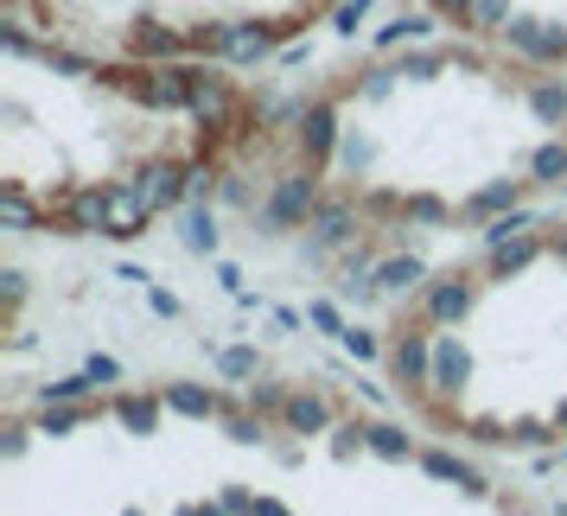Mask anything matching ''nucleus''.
<instances>
[{
	"mask_svg": "<svg viewBox=\"0 0 567 516\" xmlns=\"http://www.w3.org/2000/svg\"><path fill=\"white\" fill-rule=\"evenodd\" d=\"M312 210H319V185H312V166H307V173L275 179V198L256 210V224H261V236H281L293 224H312Z\"/></svg>",
	"mask_w": 567,
	"mask_h": 516,
	"instance_id": "f257e3e1",
	"label": "nucleus"
},
{
	"mask_svg": "<svg viewBox=\"0 0 567 516\" xmlns=\"http://www.w3.org/2000/svg\"><path fill=\"white\" fill-rule=\"evenodd\" d=\"M332 134H338V103L332 96H319V103L300 109V154H307V166L332 147Z\"/></svg>",
	"mask_w": 567,
	"mask_h": 516,
	"instance_id": "f03ea898",
	"label": "nucleus"
},
{
	"mask_svg": "<svg viewBox=\"0 0 567 516\" xmlns=\"http://www.w3.org/2000/svg\"><path fill=\"white\" fill-rule=\"evenodd\" d=\"M281 421L293 427V434H326V427H332V402L300 389V395H287V414H281Z\"/></svg>",
	"mask_w": 567,
	"mask_h": 516,
	"instance_id": "7ed1b4c3",
	"label": "nucleus"
},
{
	"mask_svg": "<svg viewBox=\"0 0 567 516\" xmlns=\"http://www.w3.org/2000/svg\"><path fill=\"white\" fill-rule=\"evenodd\" d=\"M511 39L529 58H548V64H561V58H567V39H561V32H542L536 20H511Z\"/></svg>",
	"mask_w": 567,
	"mask_h": 516,
	"instance_id": "20e7f679",
	"label": "nucleus"
},
{
	"mask_svg": "<svg viewBox=\"0 0 567 516\" xmlns=\"http://www.w3.org/2000/svg\"><path fill=\"white\" fill-rule=\"evenodd\" d=\"M351 224H358V210L344 205V198H319V210H312V236L319 242H344Z\"/></svg>",
	"mask_w": 567,
	"mask_h": 516,
	"instance_id": "39448f33",
	"label": "nucleus"
},
{
	"mask_svg": "<svg viewBox=\"0 0 567 516\" xmlns=\"http://www.w3.org/2000/svg\"><path fill=\"white\" fill-rule=\"evenodd\" d=\"M166 409L192 414V421H210V414H224V395H210V389H198V383H173L166 389Z\"/></svg>",
	"mask_w": 567,
	"mask_h": 516,
	"instance_id": "423d86ee",
	"label": "nucleus"
},
{
	"mask_svg": "<svg viewBox=\"0 0 567 516\" xmlns=\"http://www.w3.org/2000/svg\"><path fill=\"white\" fill-rule=\"evenodd\" d=\"M179 242L192 249V256H210V249H217V217H210L205 205H192L179 217Z\"/></svg>",
	"mask_w": 567,
	"mask_h": 516,
	"instance_id": "0eeeda50",
	"label": "nucleus"
},
{
	"mask_svg": "<svg viewBox=\"0 0 567 516\" xmlns=\"http://www.w3.org/2000/svg\"><path fill=\"white\" fill-rule=\"evenodd\" d=\"M421 275H427V268H421L414 256H395V261L377 268V287H383V293H402V287H421Z\"/></svg>",
	"mask_w": 567,
	"mask_h": 516,
	"instance_id": "6e6552de",
	"label": "nucleus"
},
{
	"mask_svg": "<svg viewBox=\"0 0 567 516\" xmlns=\"http://www.w3.org/2000/svg\"><path fill=\"white\" fill-rule=\"evenodd\" d=\"M268 39H275V32H243V27H230V45H224V58H230V64H256V58L268 52Z\"/></svg>",
	"mask_w": 567,
	"mask_h": 516,
	"instance_id": "1a4fd4ad",
	"label": "nucleus"
},
{
	"mask_svg": "<svg viewBox=\"0 0 567 516\" xmlns=\"http://www.w3.org/2000/svg\"><path fill=\"white\" fill-rule=\"evenodd\" d=\"M421 465H427L434 478H460L465 491H478V485H485V478H478L472 465H460V460H453V453H421Z\"/></svg>",
	"mask_w": 567,
	"mask_h": 516,
	"instance_id": "9d476101",
	"label": "nucleus"
},
{
	"mask_svg": "<svg viewBox=\"0 0 567 516\" xmlns=\"http://www.w3.org/2000/svg\"><path fill=\"white\" fill-rule=\"evenodd\" d=\"M115 414H122L128 427H141V434H147V427H159V402H154V395H122V402H115Z\"/></svg>",
	"mask_w": 567,
	"mask_h": 516,
	"instance_id": "9b49d317",
	"label": "nucleus"
},
{
	"mask_svg": "<svg viewBox=\"0 0 567 516\" xmlns=\"http://www.w3.org/2000/svg\"><path fill=\"white\" fill-rule=\"evenodd\" d=\"M217 370H224V376H236V383H243V376H261V351H249V344L217 351Z\"/></svg>",
	"mask_w": 567,
	"mask_h": 516,
	"instance_id": "f8f14e48",
	"label": "nucleus"
},
{
	"mask_svg": "<svg viewBox=\"0 0 567 516\" xmlns=\"http://www.w3.org/2000/svg\"><path fill=\"white\" fill-rule=\"evenodd\" d=\"M90 414L96 409H52V402H45V409H39V427H45V434H71V427H83Z\"/></svg>",
	"mask_w": 567,
	"mask_h": 516,
	"instance_id": "ddd939ff",
	"label": "nucleus"
},
{
	"mask_svg": "<svg viewBox=\"0 0 567 516\" xmlns=\"http://www.w3.org/2000/svg\"><path fill=\"white\" fill-rule=\"evenodd\" d=\"M370 446H377L383 460H409V434H402V427H389V421L370 427Z\"/></svg>",
	"mask_w": 567,
	"mask_h": 516,
	"instance_id": "4468645a",
	"label": "nucleus"
},
{
	"mask_svg": "<svg viewBox=\"0 0 567 516\" xmlns=\"http://www.w3.org/2000/svg\"><path fill=\"white\" fill-rule=\"evenodd\" d=\"M90 383H96L90 370H83V376H58V383H45V395H39V402H83V395H90Z\"/></svg>",
	"mask_w": 567,
	"mask_h": 516,
	"instance_id": "2eb2a0df",
	"label": "nucleus"
},
{
	"mask_svg": "<svg viewBox=\"0 0 567 516\" xmlns=\"http://www.w3.org/2000/svg\"><path fill=\"white\" fill-rule=\"evenodd\" d=\"M0 217H7V230H32V205H27V192H20V185L0 198Z\"/></svg>",
	"mask_w": 567,
	"mask_h": 516,
	"instance_id": "dca6fc26",
	"label": "nucleus"
},
{
	"mask_svg": "<svg viewBox=\"0 0 567 516\" xmlns=\"http://www.w3.org/2000/svg\"><path fill=\"white\" fill-rule=\"evenodd\" d=\"M472 27H511V0H478L472 7Z\"/></svg>",
	"mask_w": 567,
	"mask_h": 516,
	"instance_id": "f3484780",
	"label": "nucleus"
},
{
	"mask_svg": "<svg viewBox=\"0 0 567 516\" xmlns=\"http://www.w3.org/2000/svg\"><path fill=\"white\" fill-rule=\"evenodd\" d=\"M256 414H287V389L281 383H256Z\"/></svg>",
	"mask_w": 567,
	"mask_h": 516,
	"instance_id": "a211bd4d",
	"label": "nucleus"
},
{
	"mask_svg": "<svg viewBox=\"0 0 567 516\" xmlns=\"http://www.w3.org/2000/svg\"><path fill=\"white\" fill-rule=\"evenodd\" d=\"M338 338H344V351H351V358H377V338H370V332H358V326H344Z\"/></svg>",
	"mask_w": 567,
	"mask_h": 516,
	"instance_id": "6ab92c4d",
	"label": "nucleus"
},
{
	"mask_svg": "<svg viewBox=\"0 0 567 516\" xmlns=\"http://www.w3.org/2000/svg\"><path fill=\"white\" fill-rule=\"evenodd\" d=\"M363 13H370V0H344V7H338V32H358Z\"/></svg>",
	"mask_w": 567,
	"mask_h": 516,
	"instance_id": "aec40b11",
	"label": "nucleus"
},
{
	"mask_svg": "<svg viewBox=\"0 0 567 516\" xmlns=\"http://www.w3.org/2000/svg\"><path fill=\"white\" fill-rule=\"evenodd\" d=\"M307 319L319 326V332H344V326H338V307H326V300H312V307H307Z\"/></svg>",
	"mask_w": 567,
	"mask_h": 516,
	"instance_id": "412c9836",
	"label": "nucleus"
},
{
	"mask_svg": "<svg viewBox=\"0 0 567 516\" xmlns=\"http://www.w3.org/2000/svg\"><path fill=\"white\" fill-rule=\"evenodd\" d=\"M0 446H7V460L27 453V421H7V440H0Z\"/></svg>",
	"mask_w": 567,
	"mask_h": 516,
	"instance_id": "4be33fe9",
	"label": "nucleus"
},
{
	"mask_svg": "<svg viewBox=\"0 0 567 516\" xmlns=\"http://www.w3.org/2000/svg\"><path fill=\"white\" fill-rule=\"evenodd\" d=\"M409 217H421V224H440V217H446V210H440L434 198H409Z\"/></svg>",
	"mask_w": 567,
	"mask_h": 516,
	"instance_id": "5701e85b",
	"label": "nucleus"
},
{
	"mask_svg": "<svg viewBox=\"0 0 567 516\" xmlns=\"http://www.w3.org/2000/svg\"><path fill=\"white\" fill-rule=\"evenodd\" d=\"M90 376H96V383H115V376H122V363H115V358H90Z\"/></svg>",
	"mask_w": 567,
	"mask_h": 516,
	"instance_id": "b1692460",
	"label": "nucleus"
},
{
	"mask_svg": "<svg viewBox=\"0 0 567 516\" xmlns=\"http://www.w3.org/2000/svg\"><path fill=\"white\" fill-rule=\"evenodd\" d=\"M147 307H154V312H166V319H173V312H179V300H173V293H159V287H147Z\"/></svg>",
	"mask_w": 567,
	"mask_h": 516,
	"instance_id": "393cba45",
	"label": "nucleus"
}]
</instances>
